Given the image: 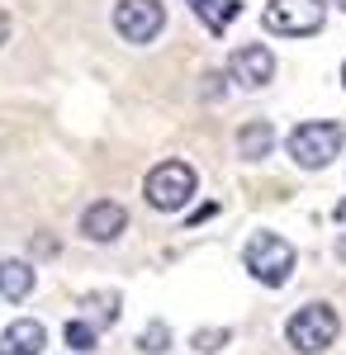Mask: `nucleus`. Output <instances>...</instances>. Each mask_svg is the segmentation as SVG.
Masks as SVG:
<instances>
[{"mask_svg": "<svg viewBox=\"0 0 346 355\" xmlns=\"http://www.w3.org/2000/svg\"><path fill=\"white\" fill-rule=\"evenodd\" d=\"M337 336H342V318H337V308H332V303H304L290 322H285V341H290L299 355L332 351V346H337Z\"/></svg>", "mask_w": 346, "mask_h": 355, "instance_id": "nucleus-1", "label": "nucleus"}, {"mask_svg": "<svg viewBox=\"0 0 346 355\" xmlns=\"http://www.w3.org/2000/svg\"><path fill=\"white\" fill-rule=\"evenodd\" d=\"M346 142V128L337 119H308V123H299L290 137H285V147H290V157L304 171H322V166H332V157L342 152Z\"/></svg>", "mask_w": 346, "mask_h": 355, "instance_id": "nucleus-2", "label": "nucleus"}, {"mask_svg": "<svg viewBox=\"0 0 346 355\" xmlns=\"http://www.w3.org/2000/svg\"><path fill=\"white\" fill-rule=\"evenodd\" d=\"M199 190V175H195V166L190 162H157L147 171V180H142V194H147V204L161 209V214H176V209H186L190 199Z\"/></svg>", "mask_w": 346, "mask_h": 355, "instance_id": "nucleus-3", "label": "nucleus"}, {"mask_svg": "<svg viewBox=\"0 0 346 355\" xmlns=\"http://www.w3.org/2000/svg\"><path fill=\"white\" fill-rule=\"evenodd\" d=\"M242 266L256 284L266 289H280L285 279L294 275V246L280 237V232H256L252 242L242 246Z\"/></svg>", "mask_w": 346, "mask_h": 355, "instance_id": "nucleus-4", "label": "nucleus"}, {"mask_svg": "<svg viewBox=\"0 0 346 355\" xmlns=\"http://www.w3.org/2000/svg\"><path fill=\"white\" fill-rule=\"evenodd\" d=\"M166 28V5L161 0H119L114 5V33L133 48L157 43V33Z\"/></svg>", "mask_w": 346, "mask_h": 355, "instance_id": "nucleus-5", "label": "nucleus"}, {"mask_svg": "<svg viewBox=\"0 0 346 355\" xmlns=\"http://www.w3.org/2000/svg\"><path fill=\"white\" fill-rule=\"evenodd\" d=\"M322 19H327V5L322 0H270L261 10V24L270 33H285V38H308L318 33Z\"/></svg>", "mask_w": 346, "mask_h": 355, "instance_id": "nucleus-6", "label": "nucleus"}, {"mask_svg": "<svg viewBox=\"0 0 346 355\" xmlns=\"http://www.w3.org/2000/svg\"><path fill=\"white\" fill-rule=\"evenodd\" d=\"M228 76L238 85H247V90H256V85H266L275 76V53L266 43H242L233 53V62H228Z\"/></svg>", "mask_w": 346, "mask_h": 355, "instance_id": "nucleus-7", "label": "nucleus"}, {"mask_svg": "<svg viewBox=\"0 0 346 355\" xmlns=\"http://www.w3.org/2000/svg\"><path fill=\"white\" fill-rule=\"evenodd\" d=\"M124 227H129V209H124L119 199H95V204L81 214V237H85V242H114Z\"/></svg>", "mask_w": 346, "mask_h": 355, "instance_id": "nucleus-8", "label": "nucleus"}, {"mask_svg": "<svg viewBox=\"0 0 346 355\" xmlns=\"http://www.w3.org/2000/svg\"><path fill=\"white\" fill-rule=\"evenodd\" d=\"M43 346H48V327L33 318H15L0 331V355H43Z\"/></svg>", "mask_w": 346, "mask_h": 355, "instance_id": "nucleus-9", "label": "nucleus"}, {"mask_svg": "<svg viewBox=\"0 0 346 355\" xmlns=\"http://www.w3.org/2000/svg\"><path fill=\"white\" fill-rule=\"evenodd\" d=\"M33 284H38V270L28 266V261H19V256H5L0 261V299L19 303L33 294Z\"/></svg>", "mask_w": 346, "mask_h": 355, "instance_id": "nucleus-10", "label": "nucleus"}, {"mask_svg": "<svg viewBox=\"0 0 346 355\" xmlns=\"http://www.w3.org/2000/svg\"><path fill=\"white\" fill-rule=\"evenodd\" d=\"M270 147H275V128H270L266 119H252V123H242V128H238V152L247 157V162L270 157Z\"/></svg>", "mask_w": 346, "mask_h": 355, "instance_id": "nucleus-11", "label": "nucleus"}, {"mask_svg": "<svg viewBox=\"0 0 346 355\" xmlns=\"http://www.w3.org/2000/svg\"><path fill=\"white\" fill-rule=\"evenodd\" d=\"M186 5L199 15V19H204V28H209V33H223V28L242 15L238 0H186Z\"/></svg>", "mask_w": 346, "mask_h": 355, "instance_id": "nucleus-12", "label": "nucleus"}, {"mask_svg": "<svg viewBox=\"0 0 346 355\" xmlns=\"http://www.w3.org/2000/svg\"><path fill=\"white\" fill-rule=\"evenodd\" d=\"M62 341H67L76 355H90L95 341H100V331H95V322H85V318H72V322L62 327Z\"/></svg>", "mask_w": 346, "mask_h": 355, "instance_id": "nucleus-13", "label": "nucleus"}, {"mask_svg": "<svg viewBox=\"0 0 346 355\" xmlns=\"http://www.w3.org/2000/svg\"><path fill=\"white\" fill-rule=\"evenodd\" d=\"M138 351H142V355H166V351H171V327H166L161 318H157V322H147V327L138 331Z\"/></svg>", "mask_w": 346, "mask_h": 355, "instance_id": "nucleus-14", "label": "nucleus"}, {"mask_svg": "<svg viewBox=\"0 0 346 355\" xmlns=\"http://www.w3.org/2000/svg\"><path fill=\"white\" fill-rule=\"evenodd\" d=\"M81 308H90L95 322H119V294H85Z\"/></svg>", "mask_w": 346, "mask_h": 355, "instance_id": "nucleus-15", "label": "nucleus"}, {"mask_svg": "<svg viewBox=\"0 0 346 355\" xmlns=\"http://www.w3.org/2000/svg\"><path fill=\"white\" fill-rule=\"evenodd\" d=\"M190 341H195V351L213 355V351H223V346H228V341H233V331H228V327H204V331H195V336H190Z\"/></svg>", "mask_w": 346, "mask_h": 355, "instance_id": "nucleus-16", "label": "nucleus"}, {"mask_svg": "<svg viewBox=\"0 0 346 355\" xmlns=\"http://www.w3.org/2000/svg\"><path fill=\"white\" fill-rule=\"evenodd\" d=\"M5 43H10V10L0 5V48H5Z\"/></svg>", "mask_w": 346, "mask_h": 355, "instance_id": "nucleus-17", "label": "nucleus"}, {"mask_svg": "<svg viewBox=\"0 0 346 355\" xmlns=\"http://www.w3.org/2000/svg\"><path fill=\"white\" fill-rule=\"evenodd\" d=\"M337 223H342V227H346V199H342V204H337ZM337 251H342V256H346V237H342V246H337Z\"/></svg>", "mask_w": 346, "mask_h": 355, "instance_id": "nucleus-18", "label": "nucleus"}, {"mask_svg": "<svg viewBox=\"0 0 346 355\" xmlns=\"http://www.w3.org/2000/svg\"><path fill=\"white\" fill-rule=\"evenodd\" d=\"M342 85H346V67H342Z\"/></svg>", "mask_w": 346, "mask_h": 355, "instance_id": "nucleus-19", "label": "nucleus"}, {"mask_svg": "<svg viewBox=\"0 0 346 355\" xmlns=\"http://www.w3.org/2000/svg\"><path fill=\"white\" fill-rule=\"evenodd\" d=\"M337 5H342V10H346V0H337Z\"/></svg>", "mask_w": 346, "mask_h": 355, "instance_id": "nucleus-20", "label": "nucleus"}]
</instances>
